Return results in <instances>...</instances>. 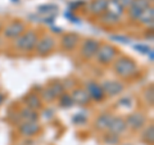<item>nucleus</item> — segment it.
I'll use <instances>...</instances> for the list:
<instances>
[{
	"label": "nucleus",
	"instance_id": "nucleus-29",
	"mask_svg": "<svg viewBox=\"0 0 154 145\" xmlns=\"http://www.w3.org/2000/svg\"><path fill=\"white\" fill-rule=\"evenodd\" d=\"M72 121H73L75 125H85L86 121H88V116L84 113H77L76 116H73Z\"/></svg>",
	"mask_w": 154,
	"mask_h": 145
},
{
	"label": "nucleus",
	"instance_id": "nucleus-13",
	"mask_svg": "<svg viewBox=\"0 0 154 145\" xmlns=\"http://www.w3.org/2000/svg\"><path fill=\"white\" fill-rule=\"evenodd\" d=\"M71 96H72V99H73V103L77 105H88L91 101L90 96L86 93V90L82 88L73 89L71 93Z\"/></svg>",
	"mask_w": 154,
	"mask_h": 145
},
{
	"label": "nucleus",
	"instance_id": "nucleus-34",
	"mask_svg": "<svg viewBox=\"0 0 154 145\" xmlns=\"http://www.w3.org/2000/svg\"><path fill=\"white\" fill-rule=\"evenodd\" d=\"M44 113H45V114H44V118H46V119H50V118L53 117V116H54V114H53V110H51V109L45 110Z\"/></svg>",
	"mask_w": 154,
	"mask_h": 145
},
{
	"label": "nucleus",
	"instance_id": "nucleus-23",
	"mask_svg": "<svg viewBox=\"0 0 154 145\" xmlns=\"http://www.w3.org/2000/svg\"><path fill=\"white\" fill-rule=\"evenodd\" d=\"M100 19H102L103 23H105V25H108V26H114L119 22V17L114 16V14L109 13V12L103 13L102 16H100Z\"/></svg>",
	"mask_w": 154,
	"mask_h": 145
},
{
	"label": "nucleus",
	"instance_id": "nucleus-2",
	"mask_svg": "<svg viewBox=\"0 0 154 145\" xmlns=\"http://www.w3.org/2000/svg\"><path fill=\"white\" fill-rule=\"evenodd\" d=\"M38 41V35L35 30H27L18 36L14 41V46L16 49L21 51H32L35 50V46Z\"/></svg>",
	"mask_w": 154,
	"mask_h": 145
},
{
	"label": "nucleus",
	"instance_id": "nucleus-18",
	"mask_svg": "<svg viewBox=\"0 0 154 145\" xmlns=\"http://www.w3.org/2000/svg\"><path fill=\"white\" fill-rule=\"evenodd\" d=\"M18 118L21 122H26V121H37L38 119V113L37 110H33L31 108H22L18 112Z\"/></svg>",
	"mask_w": 154,
	"mask_h": 145
},
{
	"label": "nucleus",
	"instance_id": "nucleus-31",
	"mask_svg": "<svg viewBox=\"0 0 154 145\" xmlns=\"http://www.w3.org/2000/svg\"><path fill=\"white\" fill-rule=\"evenodd\" d=\"M110 39L112 40H117V41H119V42H123V44H128L130 41V37H127V36H122V35H112L110 36Z\"/></svg>",
	"mask_w": 154,
	"mask_h": 145
},
{
	"label": "nucleus",
	"instance_id": "nucleus-6",
	"mask_svg": "<svg viewBox=\"0 0 154 145\" xmlns=\"http://www.w3.org/2000/svg\"><path fill=\"white\" fill-rule=\"evenodd\" d=\"M99 46H100V42L98 40H95V39H86V40H84L82 45H81L80 54L86 60L93 59L96 55V51H98Z\"/></svg>",
	"mask_w": 154,
	"mask_h": 145
},
{
	"label": "nucleus",
	"instance_id": "nucleus-14",
	"mask_svg": "<svg viewBox=\"0 0 154 145\" xmlns=\"http://www.w3.org/2000/svg\"><path fill=\"white\" fill-rule=\"evenodd\" d=\"M126 128H127L126 121H125L122 117H116V116H113V118L108 126V131L113 132L116 135H122L125 131H126Z\"/></svg>",
	"mask_w": 154,
	"mask_h": 145
},
{
	"label": "nucleus",
	"instance_id": "nucleus-22",
	"mask_svg": "<svg viewBox=\"0 0 154 145\" xmlns=\"http://www.w3.org/2000/svg\"><path fill=\"white\" fill-rule=\"evenodd\" d=\"M59 107L60 108H64V109H69V108H72L75 105V103H73V99H72V96H71V94H67V93H64V94H62L59 98Z\"/></svg>",
	"mask_w": 154,
	"mask_h": 145
},
{
	"label": "nucleus",
	"instance_id": "nucleus-4",
	"mask_svg": "<svg viewBox=\"0 0 154 145\" xmlns=\"http://www.w3.org/2000/svg\"><path fill=\"white\" fill-rule=\"evenodd\" d=\"M126 126L131 128L132 131H140L146 126L148 118L146 116L141 112H132L126 117Z\"/></svg>",
	"mask_w": 154,
	"mask_h": 145
},
{
	"label": "nucleus",
	"instance_id": "nucleus-11",
	"mask_svg": "<svg viewBox=\"0 0 154 145\" xmlns=\"http://www.w3.org/2000/svg\"><path fill=\"white\" fill-rule=\"evenodd\" d=\"M18 130L22 136L32 137V136H36L41 131V126L37 121H26V122H22L19 125Z\"/></svg>",
	"mask_w": 154,
	"mask_h": 145
},
{
	"label": "nucleus",
	"instance_id": "nucleus-16",
	"mask_svg": "<svg viewBox=\"0 0 154 145\" xmlns=\"http://www.w3.org/2000/svg\"><path fill=\"white\" fill-rule=\"evenodd\" d=\"M112 118H113V114H110L108 112H104L100 116H98V118L95 119L94 127L96 130H99V131H105V130H108V126H109Z\"/></svg>",
	"mask_w": 154,
	"mask_h": 145
},
{
	"label": "nucleus",
	"instance_id": "nucleus-7",
	"mask_svg": "<svg viewBox=\"0 0 154 145\" xmlns=\"http://www.w3.org/2000/svg\"><path fill=\"white\" fill-rule=\"evenodd\" d=\"M54 48H55V39L50 35H45L41 39H38L37 44L35 46V50L38 55L44 57V55H48L49 53H51Z\"/></svg>",
	"mask_w": 154,
	"mask_h": 145
},
{
	"label": "nucleus",
	"instance_id": "nucleus-21",
	"mask_svg": "<svg viewBox=\"0 0 154 145\" xmlns=\"http://www.w3.org/2000/svg\"><path fill=\"white\" fill-rule=\"evenodd\" d=\"M141 140L145 144H149V145H153L154 143V126L150 123L149 126L145 127V130L143 131L141 134Z\"/></svg>",
	"mask_w": 154,
	"mask_h": 145
},
{
	"label": "nucleus",
	"instance_id": "nucleus-17",
	"mask_svg": "<svg viewBox=\"0 0 154 145\" xmlns=\"http://www.w3.org/2000/svg\"><path fill=\"white\" fill-rule=\"evenodd\" d=\"M137 21H139V23H141V25L152 28L153 27V21H154V9H153V7L149 5L146 9H144Z\"/></svg>",
	"mask_w": 154,
	"mask_h": 145
},
{
	"label": "nucleus",
	"instance_id": "nucleus-27",
	"mask_svg": "<svg viewBox=\"0 0 154 145\" xmlns=\"http://www.w3.org/2000/svg\"><path fill=\"white\" fill-rule=\"evenodd\" d=\"M58 11V7L57 5H53V4H48V5H41L40 8H38V13H42V14H55Z\"/></svg>",
	"mask_w": 154,
	"mask_h": 145
},
{
	"label": "nucleus",
	"instance_id": "nucleus-30",
	"mask_svg": "<svg viewBox=\"0 0 154 145\" xmlns=\"http://www.w3.org/2000/svg\"><path fill=\"white\" fill-rule=\"evenodd\" d=\"M145 100L148 104L153 105V101H154V94H153V85L150 86L149 89H146L145 91Z\"/></svg>",
	"mask_w": 154,
	"mask_h": 145
},
{
	"label": "nucleus",
	"instance_id": "nucleus-5",
	"mask_svg": "<svg viewBox=\"0 0 154 145\" xmlns=\"http://www.w3.org/2000/svg\"><path fill=\"white\" fill-rule=\"evenodd\" d=\"M100 85H102L105 96H109V98L118 96L125 91V84L118 80H105Z\"/></svg>",
	"mask_w": 154,
	"mask_h": 145
},
{
	"label": "nucleus",
	"instance_id": "nucleus-26",
	"mask_svg": "<svg viewBox=\"0 0 154 145\" xmlns=\"http://www.w3.org/2000/svg\"><path fill=\"white\" fill-rule=\"evenodd\" d=\"M41 100H45V101H48V103L57 100L55 94L53 93L49 86H46L45 89H42V91H41Z\"/></svg>",
	"mask_w": 154,
	"mask_h": 145
},
{
	"label": "nucleus",
	"instance_id": "nucleus-19",
	"mask_svg": "<svg viewBox=\"0 0 154 145\" xmlns=\"http://www.w3.org/2000/svg\"><path fill=\"white\" fill-rule=\"evenodd\" d=\"M25 103H26V107L27 108H31L33 110H37L41 108L42 105V100L38 95L33 94V93H30L26 98H25Z\"/></svg>",
	"mask_w": 154,
	"mask_h": 145
},
{
	"label": "nucleus",
	"instance_id": "nucleus-28",
	"mask_svg": "<svg viewBox=\"0 0 154 145\" xmlns=\"http://www.w3.org/2000/svg\"><path fill=\"white\" fill-rule=\"evenodd\" d=\"M131 105H132V99L130 98V96H123V98H121L118 100V104H117V107L119 108H131Z\"/></svg>",
	"mask_w": 154,
	"mask_h": 145
},
{
	"label": "nucleus",
	"instance_id": "nucleus-33",
	"mask_svg": "<svg viewBox=\"0 0 154 145\" xmlns=\"http://www.w3.org/2000/svg\"><path fill=\"white\" fill-rule=\"evenodd\" d=\"M116 2H118L123 8H128V5L131 4L132 0H116Z\"/></svg>",
	"mask_w": 154,
	"mask_h": 145
},
{
	"label": "nucleus",
	"instance_id": "nucleus-9",
	"mask_svg": "<svg viewBox=\"0 0 154 145\" xmlns=\"http://www.w3.org/2000/svg\"><path fill=\"white\" fill-rule=\"evenodd\" d=\"M85 90L88 95L90 96L91 100H95V101H103L105 98V94L102 89V85L99 82H96L94 80H90V81H86L85 84Z\"/></svg>",
	"mask_w": 154,
	"mask_h": 145
},
{
	"label": "nucleus",
	"instance_id": "nucleus-36",
	"mask_svg": "<svg viewBox=\"0 0 154 145\" xmlns=\"http://www.w3.org/2000/svg\"><path fill=\"white\" fill-rule=\"evenodd\" d=\"M0 30H2V23H0Z\"/></svg>",
	"mask_w": 154,
	"mask_h": 145
},
{
	"label": "nucleus",
	"instance_id": "nucleus-15",
	"mask_svg": "<svg viewBox=\"0 0 154 145\" xmlns=\"http://www.w3.org/2000/svg\"><path fill=\"white\" fill-rule=\"evenodd\" d=\"M108 0H93L89 5V11L93 16L100 17L103 13L107 12Z\"/></svg>",
	"mask_w": 154,
	"mask_h": 145
},
{
	"label": "nucleus",
	"instance_id": "nucleus-8",
	"mask_svg": "<svg viewBox=\"0 0 154 145\" xmlns=\"http://www.w3.org/2000/svg\"><path fill=\"white\" fill-rule=\"evenodd\" d=\"M26 31V25L22 21H12L11 23H8L4 28V36L7 39H12V40H16L18 36H21L23 32Z\"/></svg>",
	"mask_w": 154,
	"mask_h": 145
},
{
	"label": "nucleus",
	"instance_id": "nucleus-20",
	"mask_svg": "<svg viewBox=\"0 0 154 145\" xmlns=\"http://www.w3.org/2000/svg\"><path fill=\"white\" fill-rule=\"evenodd\" d=\"M123 11H125V8L118 2H116V0H108L107 12L112 13V14H114V16H117V17H121L123 14Z\"/></svg>",
	"mask_w": 154,
	"mask_h": 145
},
{
	"label": "nucleus",
	"instance_id": "nucleus-10",
	"mask_svg": "<svg viewBox=\"0 0 154 145\" xmlns=\"http://www.w3.org/2000/svg\"><path fill=\"white\" fill-rule=\"evenodd\" d=\"M150 5V0H132L128 5V17L132 21H137L144 9Z\"/></svg>",
	"mask_w": 154,
	"mask_h": 145
},
{
	"label": "nucleus",
	"instance_id": "nucleus-35",
	"mask_svg": "<svg viewBox=\"0 0 154 145\" xmlns=\"http://www.w3.org/2000/svg\"><path fill=\"white\" fill-rule=\"evenodd\" d=\"M146 55H148V58H149V60H150V62H153V60H154V54H153V49H152L150 51H149Z\"/></svg>",
	"mask_w": 154,
	"mask_h": 145
},
{
	"label": "nucleus",
	"instance_id": "nucleus-24",
	"mask_svg": "<svg viewBox=\"0 0 154 145\" xmlns=\"http://www.w3.org/2000/svg\"><path fill=\"white\" fill-rule=\"evenodd\" d=\"M48 86H49V88L51 89L53 93L55 94L57 99L59 98V96H60L62 94H64V93H66V88H64V85L62 84V82H59V81H54V82H51V84H49Z\"/></svg>",
	"mask_w": 154,
	"mask_h": 145
},
{
	"label": "nucleus",
	"instance_id": "nucleus-25",
	"mask_svg": "<svg viewBox=\"0 0 154 145\" xmlns=\"http://www.w3.org/2000/svg\"><path fill=\"white\" fill-rule=\"evenodd\" d=\"M103 141L108 145H117L119 143V135H116L113 132H107L103 136Z\"/></svg>",
	"mask_w": 154,
	"mask_h": 145
},
{
	"label": "nucleus",
	"instance_id": "nucleus-12",
	"mask_svg": "<svg viewBox=\"0 0 154 145\" xmlns=\"http://www.w3.org/2000/svg\"><path fill=\"white\" fill-rule=\"evenodd\" d=\"M79 42H80V36L75 32H68V33H64V35L62 36L60 45H62V48H63V50L72 51L77 48Z\"/></svg>",
	"mask_w": 154,
	"mask_h": 145
},
{
	"label": "nucleus",
	"instance_id": "nucleus-3",
	"mask_svg": "<svg viewBox=\"0 0 154 145\" xmlns=\"http://www.w3.org/2000/svg\"><path fill=\"white\" fill-rule=\"evenodd\" d=\"M118 49L110 44H100L98 51H96L95 59L99 64L102 66H108L112 62H114V59L118 55Z\"/></svg>",
	"mask_w": 154,
	"mask_h": 145
},
{
	"label": "nucleus",
	"instance_id": "nucleus-32",
	"mask_svg": "<svg viewBox=\"0 0 154 145\" xmlns=\"http://www.w3.org/2000/svg\"><path fill=\"white\" fill-rule=\"evenodd\" d=\"M134 48H135V49H136V50L140 51L141 54H148V53L152 50V49H150V48H149L148 45H144V44H136V45H135Z\"/></svg>",
	"mask_w": 154,
	"mask_h": 145
},
{
	"label": "nucleus",
	"instance_id": "nucleus-1",
	"mask_svg": "<svg viewBox=\"0 0 154 145\" xmlns=\"http://www.w3.org/2000/svg\"><path fill=\"white\" fill-rule=\"evenodd\" d=\"M113 69L116 75L121 79H132L139 73V67L132 58L130 57H119L114 59Z\"/></svg>",
	"mask_w": 154,
	"mask_h": 145
}]
</instances>
